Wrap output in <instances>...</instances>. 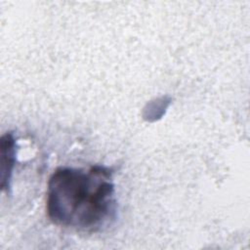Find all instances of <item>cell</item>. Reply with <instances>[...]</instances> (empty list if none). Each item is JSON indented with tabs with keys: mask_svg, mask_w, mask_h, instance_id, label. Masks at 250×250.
Wrapping results in <instances>:
<instances>
[{
	"mask_svg": "<svg viewBox=\"0 0 250 250\" xmlns=\"http://www.w3.org/2000/svg\"><path fill=\"white\" fill-rule=\"evenodd\" d=\"M1 179L2 188H9L12 171L16 159V141L13 133H6L1 137Z\"/></svg>",
	"mask_w": 250,
	"mask_h": 250,
	"instance_id": "cell-2",
	"label": "cell"
},
{
	"mask_svg": "<svg viewBox=\"0 0 250 250\" xmlns=\"http://www.w3.org/2000/svg\"><path fill=\"white\" fill-rule=\"evenodd\" d=\"M46 210L50 221L62 228L82 232L108 228L117 214L112 170L103 165L58 167L48 181Z\"/></svg>",
	"mask_w": 250,
	"mask_h": 250,
	"instance_id": "cell-1",
	"label": "cell"
}]
</instances>
